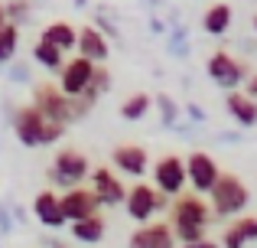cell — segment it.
Returning <instances> with one entry per match:
<instances>
[{
	"mask_svg": "<svg viewBox=\"0 0 257 248\" xmlns=\"http://www.w3.org/2000/svg\"><path fill=\"white\" fill-rule=\"evenodd\" d=\"M173 216V235L179 242H195V238H205V225L212 222V209L202 199V193H176V203L170 209Z\"/></svg>",
	"mask_w": 257,
	"mask_h": 248,
	"instance_id": "cell-1",
	"label": "cell"
},
{
	"mask_svg": "<svg viewBox=\"0 0 257 248\" xmlns=\"http://www.w3.org/2000/svg\"><path fill=\"white\" fill-rule=\"evenodd\" d=\"M4 23H7V10H4V4H0V30H4Z\"/></svg>",
	"mask_w": 257,
	"mask_h": 248,
	"instance_id": "cell-29",
	"label": "cell"
},
{
	"mask_svg": "<svg viewBox=\"0 0 257 248\" xmlns=\"http://www.w3.org/2000/svg\"><path fill=\"white\" fill-rule=\"evenodd\" d=\"M153 186H157L163 196H176V193L186 190V160L166 153L153 163Z\"/></svg>",
	"mask_w": 257,
	"mask_h": 248,
	"instance_id": "cell-7",
	"label": "cell"
},
{
	"mask_svg": "<svg viewBox=\"0 0 257 248\" xmlns=\"http://www.w3.org/2000/svg\"><path fill=\"white\" fill-rule=\"evenodd\" d=\"M39 39H46V43H52V46H59V49H72V46H75V26L72 23H62V20H59V23H49L43 30V36Z\"/></svg>",
	"mask_w": 257,
	"mask_h": 248,
	"instance_id": "cell-21",
	"label": "cell"
},
{
	"mask_svg": "<svg viewBox=\"0 0 257 248\" xmlns=\"http://www.w3.org/2000/svg\"><path fill=\"white\" fill-rule=\"evenodd\" d=\"M91 193L98 196V206H117L124 203V183L114 177L107 167L91 173Z\"/></svg>",
	"mask_w": 257,
	"mask_h": 248,
	"instance_id": "cell-14",
	"label": "cell"
},
{
	"mask_svg": "<svg viewBox=\"0 0 257 248\" xmlns=\"http://www.w3.org/2000/svg\"><path fill=\"white\" fill-rule=\"evenodd\" d=\"M59 209H62L65 222H75V219H85L91 212H98V196L91 190H85L82 183L78 186H69L65 196H59Z\"/></svg>",
	"mask_w": 257,
	"mask_h": 248,
	"instance_id": "cell-11",
	"label": "cell"
},
{
	"mask_svg": "<svg viewBox=\"0 0 257 248\" xmlns=\"http://www.w3.org/2000/svg\"><path fill=\"white\" fill-rule=\"evenodd\" d=\"M56 248H65V245H56Z\"/></svg>",
	"mask_w": 257,
	"mask_h": 248,
	"instance_id": "cell-31",
	"label": "cell"
},
{
	"mask_svg": "<svg viewBox=\"0 0 257 248\" xmlns=\"http://www.w3.org/2000/svg\"><path fill=\"white\" fill-rule=\"evenodd\" d=\"M228 111H231L234 121L244 127L257 124V98L247 95V92H234V89L228 92Z\"/></svg>",
	"mask_w": 257,
	"mask_h": 248,
	"instance_id": "cell-18",
	"label": "cell"
},
{
	"mask_svg": "<svg viewBox=\"0 0 257 248\" xmlns=\"http://www.w3.org/2000/svg\"><path fill=\"white\" fill-rule=\"evenodd\" d=\"M33 212H36V219L43 225H49V229L65 225V216H62V209H59V196L52 190H43L36 199H33Z\"/></svg>",
	"mask_w": 257,
	"mask_h": 248,
	"instance_id": "cell-17",
	"label": "cell"
},
{
	"mask_svg": "<svg viewBox=\"0 0 257 248\" xmlns=\"http://www.w3.org/2000/svg\"><path fill=\"white\" fill-rule=\"evenodd\" d=\"M91 72H94V62L91 59H85V56H78V59H72V62H62L59 65V89L65 92L69 98H78L82 92L91 89Z\"/></svg>",
	"mask_w": 257,
	"mask_h": 248,
	"instance_id": "cell-10",
	"label": "cell"
},
{
	"mask_svg": "<svg viewBox=\"0 0 257 248\" xmlns=\"http://www.w3.org/2000/svg\"><path fill=\"white\" fill-rule=\"evenodd\" d=\"M160 105H163V115H166V121H173V102H170V98H160Z\"/></svg>",
	"mask_w": 257,
	"mask_h": 248,
	"instance_id": "cell-28",
	"label": "cell"
},
{
	"mask_svg": "<svg viewBox=\"0 0 257 248\" xmlns=\"http://www.w3.org/2000/svg\"><path fill=\"white\" fill-rule=\"evenodd\" d=\"M127 248H176V235L170 222H140V229L131 235Z\"/></svg>",
	"mask_w": 257,
	"mask_h": 248,
	"instance_id": "cell-12",
	"label": "cell"
},
{
	"mask_svg": "<svg viewBox=\"0 0 257 248\" xmlns=\"http://www.w3.org/2000/svg\"><path fill=\"white\" fill-rule=\"evenodd\" d=\"M17 43H20V30H17V23H10V20H7L4 30H0V65L13 59V52H17Z\"/></svg>",
	"mask_w": 257,
	"mask_h": 248,
	"instance_id": "cell-24",
	"label": "cell"
},
{
	"mask_svg": "<svg viewBox=\"0 0 257 248\" xmlns=\"http://www.w3.org/2000/svg\"><path fill=\"white\" fill-rule=\"evenodd\" d=\"M33 105L39 108V115L46 121H56V124H69L75 118V108H72V98L65 95L59 85H36L33 92Z\"/></svg>",
	"mask_w": 257,
	"mask_h": 248,
	"instance_id": "cell-4",
	"label": "cell"
},
{
	"mask_svg": "<svg viewBox=\"0 0 257 248\" xmlns=\"http://www.w3.org/2000/svg\"><path fill=\"white\" fill-rule=\"evenodd\" d=\"M33 59H36L43 69H52V72H56L59 65H62V49H59V46H52V43H46V39H39V43L33 46Z\"/></svg>",
	"mask_w": 257,
	"mask_h": 248,
	"instance_id": "cell-22",
	"label": "cell"
},
{
	"mask_svg": "<svg viewBox=\"0 0 257 248\" xmlns=\"http://www.w3.org/2000/svg\"><path fill=\"white\" fill-rule=\"evenodd\" d=\"M254 30H257V20H254Z\"/></svg>",
	"mask_w": 257,
	"mask_h": 248,
	"instance_id": "cell-30",
	"label": "cell"
},
{
	"mask_svg": "<svg viewBox=\"0 0 257 248\" xmlns=\"http://www.w3.org/2000/svg\"><path fill=\"white\" fill-rule=\"evenodd\" d=\"M231 17L234 10L228 4H215L205 10V17H202V26H205V33H212V36H225L228 26H231Z\"/></svg>",
	"mask_w": 257,
	"mask_h": 248,
	"instance_id": "cell-20",
	"label": "cell"
},
{
	"mask_svg": "<svg viewBox=\"0 0 257 248\" xmlns=\"http://www.w3.org/2000/svg\"><path fill=\"white\" fill-rule=\"evenodd\" d=\"M13 131H17L20 144L26 147H43V144H56L59 137L65 134V124H56V121H46L39 115L36 105H26L13 115Z\"/></svg>",
	"mask_w": 257,
	"mask_h": 248,
	"instance_id": "cell-2",
	"label": "cell"
},
{
	"mask_svg": "<svg viewBox=\"0 0 257 248\" xmlns=\"http://www.w3.org/2000/svg\"><path fill=\"white\" fill-rule=\"evenodd\" d=\"M72 235H75L78 242H88V245L101 242V238H104V216L91 212V216H85V219H75V222H72Z\"/></svg>",
	"mask_w": 257,
	"mask_h": 248,
	"instance_id": "cell-19",
	"label": "cell"
},
{
	"mask_svg": "<svg viewBox=\"0 0 257 248\" xmlns=\"http://www.w3.org/2000/svg\"><path fill=\"white\" fill-rule=\"evenodd\" d=\"M218 163H215V157L212 153H205V150H195V153H189L186 157V183L192 186L195 193H208L212 190V183L218 180Z\"/></svg>",
	"mask_w": 257,
	"mask_h": 248,
	"instance_id": "cell-9",
	"label": "cell"
},
{
	"mask_svg": "<svg viewBox=\"0 0 257 248\" xmlns=\"http://www.w3.org/2000/svg\"><path fill=\"white\" fill-rule=\"evenodd\" d=\"M208 75H212L221 89L231 92V89H238V85L247 78V65L241 62V59H234L231 52L218 49V52H212V59H208Z\"/></svg>",
	"mask_w": 257,
	"mask_h": 248,
	"instance_id": "cell-8",
	"label": "cell"
},
{
	"mask_svg": "<svg viewBox=\"0 0 257 248\" xmlns=\"http://www.w3.org/2000/svg\"><path fill=\"white\" fill-rule=\"evenodd\" d=\"M91 173V167H88V157L82 150H75V147H65V150L56 153V160H52V180H56L59 186H78L82 180Z\"/></svg>",
	"mask_w": 257,
	"mask_h": 248,
	"instance_id": "cell-6",
	"label": "cell"
},
{
	"mask_svg": "<svg viewBox=\"0 0 257 248\" xmlns=\"http://www.w3.org/2000/svg\"><path fill=\"white\" fill-rule=\"evenodd\" d=\"M75 49H78V56L91 59V62H104V59L111 56L107 39L101 36L94 26H82V30H75Z\"/></svg>",
	"mask_w": 257,
	"mask_h": 248,
	"instance_id": "cell-15",
	"label": "cell"
},
{
	"mask_svg": "<svg viewBox=\"0 0 257 248\" xmlns=\"http://www.w3.org/2000/svg\"><path fill=\"white\" fill-rule=\"evenodd\" d=\"M208 196H212V203H208L212 216H238V212H244L251 193H247V186H244L241 177H234V173H218V180H215L212 190H208Z\"/></svg>",
	"mask_w": 257,
	"mask_h": 248,
	"instance_id": "cell-3",
	"label": "cell"
},
{
	"mask_svg": "<svg viewBox=\"0 0 257 248\" xmlns=\"http://www.w3.org/2000/svg\"><path fill=\"white\" fill-rule=\"evenodd\" d=\"M111 160H114V167H117L120 173H127V177H144V173L150 170V157H147V150H144V147H137V144L114 147Z\"/></svg>",
	"mask_w": 257,
	"mask_h": 248,
	"instance_id": "cell-13",
	"label": "cell"
},
{
	"mask_svg": "<svg viewBox=\"0 0 257 248\" xmlns=\"http://www.w3.org/2000/svg\"><path fill=\"white\" fill-rule=\"evenodd\" d=\"M4 10H7V20H23L26 13H30V4H26V0H13V4H7Z\"/></svg>",
	"mask_w": 257,
	"mask_h": 248,
	"instance_id": "cell-25",
	"label": "cell"
},
{
	"mask_svg": "<svg viewBox=\"0 0 257 248\" xmlns=\"http://www.w3.org/2000/svg\"><path fill=\"white\" fill-rule=\"evenodd\" d=\"M124 206H127V216L134 222H150L153 212H160L166 206V196L157 190V186H147V183H137L124 193Z\"/></svg>",
	"mask_w": 257,
	"mask_h": 248,
	"instance_id": "cell-5",
	"label": "cell"
},
{
	"mask_svg": "<svg viewBox=\"0 0 257 248\" xmlns=\"http://www.w3.org/2000/svg\"><path fill=\"white\" fill-rule=\"evenodd\" d=\"M150 95H144V92H137V95H131L124 105H120V118L124 121H140V118L150 111Z\"/></svg>",
	"mask_w": 257,
	"mask_h": 248,
	"instance_id": "cell-23",
	"label": "cell"
},
{
	"mask_svg": "<svg viewBox=\"0 0 257 248\" xmlns=\"http://www.w3.org/2000/svg\"><path fill=\"white\" fill-rule=\"evenodd\" d=\"M244 92L257 98V72H251V75H247V89H244Z\"/></svg>",
	"mask_w": 257,
	"mask_h": 248,
	"instance_id": "cell-27",
	"label": "cell"
},
{
	"mask_svg": "<svg viewBox=\"0 0 257 248\" xmlns=\"http://www.w3.org/2000/svg\"><path fill=\"white\" fill-rule=\"evenodd\" d=\"M182 248H221V245L208 242V238H195V242H182Z\"/></svg>",
	"mask_w": 257,
	"mask_h": 248,
	"instance_id": "cell-26",
	"label": "cell"
},
{
	"mask_svg": "<svg viewBox=\"0 0 257 248\" xmlns=\"http://www.w3.org/2000/svg\"><path fill=\"white\" fill-rule=\"evenodd\" d=\"M247 242H257V219L254 216H241L221 235V248H244Z\"/></svg>",
	"mask_w": 257,
	"mask_h": 248,
	"instance_id": "cell-16",
	"label": "cell"
}]
</instances>
